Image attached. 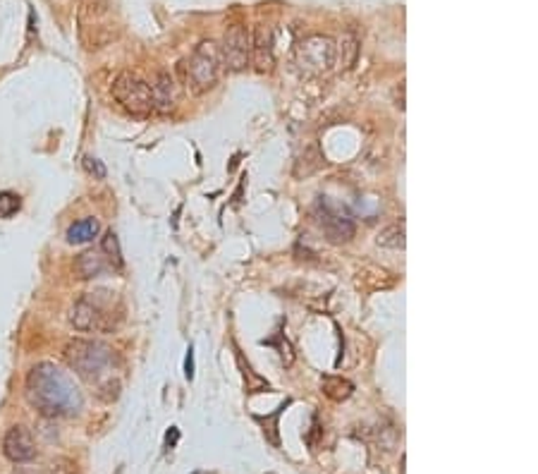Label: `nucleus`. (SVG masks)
Wrapping results in <instances>:
<instances>
[{"label":"nucleus","mask_w":538,"mask_h":474,"mask_svg":"<svg viewBox=\"0 0 538 474\" xmlns=\"http://www.w3.org/2000/svg\"><path fill=\"white\" fill-rule=\"evenodd\" d=\"M106 269H108V266H106V261H103L101 254L94 252V249H89V252L79 254L77 259H75V266H72L75 276L82 278V280H89V278L101 276Z\"/></svg>","instance_id":"f8f14e48"},{"label":"nucleus","mask_w":538,"mask_h":474,"mask_svg":"<svg viewBox=\"0 0 538 474\" xmlns=\"http://www.w3.org/2000/svg\"><path fill=\"white\" fill-rule=\"evenodd\" d=\"M192 348L187 350V359H185V374H187V379H192L194 376V359H192Z\"/></svg>","instance_id":"aec40b11"},{"label":"nucleus","mask_w":538,"mask_h":474,"mask_svg":"<svg viewBox=\"0 0 538 474\" xmlns=\"http://www.w3.org/2000/svg\"><path fill=\"white\" fill-rule=\"evenodd\" d=\"M337 43L330 36L312 34L295 46V67L305 77H320L336 67Z\"/></svg>","instance_id":"20e7f679"},{"label":"nucleus","mask_w":538,"mask_h":474,"mask_svg":"<svg viewBox=\"0 0 538 474\" xmlns=\"http://www.w3.org/2000/svg\"><path fill=\"white\" fill-rule=\"evenodd\" d=\"M84 168H86V173H91L94 178H99V180H103V178H106V166H103L99 158L86 156L84 158Z\"/></svg>","instance_id":"6ab92c4d"},{"label":"nucleus","mask_w":538,"mask_h":474,"mask_svg":"<svg viewBox=\"0 0 538 474\" xmlns=\"http://www.w3.org/2000/svg\"><path fill=\"white\" fill-rule=\"evenodd\" d=\"M22 209V199L15 192H0V218L5 221V218H12Z\"/></svg>","instance_id":"f3484780"},{"label":"nucleus","mask_w":538,"mask_h":474,"mask_svg":"<svg viewBox=\"0 0 538 474\" xmlns=\"http://www.w3.org/2000/svg\"><path fill=\"white\" fill-rule=\"evenodd\" d=\"M407 233L402 223H392L388 228H383L378 235H376V245L385 247V249H405L407 245Z\"/></svg>","instance_id":"2eb2a0df"},{"label":"nucleus","mask_w":538,"mask_h":474,"mask_svg":"<svg viewBox=\"0 0 538 474\" xmlns=\"http://www.w3.org/2000/svg\"><path fill=\"white\" fill-rule=\"evenodd\" d=\"M220 48V65L227 72H242L249 65L251 58V39L244 27L234 24L225 32L223 46Z\"/></svg>","instance_id":"0eeeda50"},{"label":"nucleus","mask_w":538,"mask_h":474,"mask_svg":"<svg viewBox=\"0 0 538 474\" xmlns=\"http://www.w3.org/2000/svg\"><path fill=\"white\" fill-rule=\"evenodd\" d=\"M65 359L70 364V369L77 374L79 379H84L86 383H91L99 391H113L117 398L120 391V381L115 379V355L113 350L101 343V340L89 338H72L65 345Z\"/></svg>","instance_id":"f03ea898"},{"label":"nucleus","mask_w":538,"mask_h":474,"mask_svg":"<svg viewBox=\"0 0 538 474\" xmlns=\"http://www.w3.org/2000/svg\"><path fill=\"white\" fill-rule=\"evenodd\" d=\"M113 99H115L127 113L132 115H148L154 111V94H151V87L146 82L132 72H123L117 75V79L113 82Z\"/></svg>","instance_id":"423d86ee"},{"label":"nucleus","mask_w":538,"mask_h":474,"mask_svg":"<svg viewBox=\"0 0 538 474\" xmlns=\"http://www.w3.org/2000/svg\"><path fill=\"white\" fill-rule=\"evenodd\" d=\"M15 474H48L46 470H39V467H17Z\"/></svg>","instance_id":"412c9836"},{"label":"nucleus","mask_w":538,"mask_h":474,"mask_svg":"<svg viewBox=\"0 0 538 474\" xmlns=\"http://www.w3.org/2000/svg\"><path fill=\"white\" fill-rule=\"evenodd\" d=\"M320 225H323V233H326V240L330 245H344L354 237V223L352 218L343 214H333V211H323V218H320Z\"/></svg>","instance_id":"9d476101"},{"label":"nucleus","mask_w":538,"mask_h":474,"mask_svg":"<svg viewBox=\"0 0 538 474\" xmlns=\"http://www.w3.org/2000/svg\"><path fill=\"white\" fill-rule=\"evenodd\" d=\"M151 94H154V111L156 113H170L175 108V82L170 79V75L161 72L156 77V84L151 87Z\"/></svg>","instance_id":"9b49d317"},{"label":"nucleus","mask_w":538,"mask_h":474,"mask_svg":"<svg viewBox=\"0 0 538 474\" xmlns=\"http://www.w3.org/2000/svg\"><path fill=\"white\" fill-rule=\"evenodd\" d=\"M220 48L216 41H203L196 46L192 56L179 65L182 72V82L185 87L194 96L206 94L209 89L216 87V82L220 77Z\"/></svg>","instance_id":"7ed1b4c3"},{"label":"nucleus","mask_w":538,"mask_h":474,"mask_svg":"<svg viewBox=\"0 0 538 474\" xmlns=\"http://www.w3.org/2000/svg\"><path fill=\"white\" fill-rule=\"evenodd\" d=\"M320 386H323V393H326L330 400H336V403H343V400H347V398L354 393V383L343 379V376H323Z\"/></svg>","instance_id":"4468645a"},{"label":"nucleus","mask_w":538,"mask_h":474,"mask_svg":"<svg viewBox=\"0 0 538 474\" xmlns=\"http://www.w3.org/2000/svg\"><path fill=\"white\" fill-rule=\"evenodd\" d=\"M27 400L44 417H70L84 405L82 391L70 374L53 362H41L27 376Z\"/></svg>","instance_id":"f257e3e1"},{"label":"nucleus","mask_w":538,"mask_h":474,"mask_svg":"<svg viewBox=\"0 0 538 474\" xmlns=\"http://www.w3.org/2000/svg\"><path fill=\"white\" fill-rule=\"evenodd\" d=\"M101 252L110 259V264H115L117 269L123 266V249H120V242H117V235L113 230H108L101 240Z\"/></svg>","instance_id":"dca6fc26"},{"label":"nucleus","mask_w":538,"mask_h":474,"mask_svg":"<svg viewBox=\"0 0 538 474\" xmlns=\"http://www.w3.org/2000/svg\"><path fill=\"white\" fill-rule=\"evenodd\" d=\"M340 53H347V58H344L343 67L344 70H350L352 65H354V60H357V53H359V41L352 36V34H344L343 36V43H340Z\"/></svg>","instance_id":"a211bd4d"},{"label":"nucleus","mask_w":538,"mask_h":474,"mask_svg":"<svg viewBox=\"0 0 538 474\" xmlns=\"http://www.w3.org/2000/svg\"><path fill=\"white\" fill-rule=\"evenodd\" d=\"M113 297L103 300L101 293H89L79 297L70 309V324L82 333L89 331H113L115 321H113Z\"/></svg>","instance_id":"39448f33"},{"label":"nucleus","mask_w":538,"mask_h":474,"mask_svg":"<svg viewBox=\"0 0 538 474\" xmlns=\"http://www.w3.org/2000/svg\"><path fill=\"white\" fill-rule=\"evenodd\" d=\"M99 230H101V225H99L96 218H82V221L72 223L67 228V242L70 245H86L99 235Z\"/></svg>","instance_id":"ddd939ff"},{"label":"nucleus","mask_w":538,"mask_h":474,"mask_svg":"<svg viewBox=\"0 0 538 474\" xmlns=\"http://www.w3.org/2000/svg\"><path fill=\"white\" fill-rule=\"evenodd\" d=\"M251 58L258 72H268L273 67V29L258 24L254 39H251Z\"/></svg>","instance_id":"1a4fd4ad"},{"label":"nucleus","mask_w":538,"mask_h":474,"mask_svg":"<svg viewBox=\"0 0 538 474\" xmlns=\"http://www.w3.org/2000/svg\"><path fill=\"white\" fill-rule=\"evenodd\" d=\"M3 453L12 462H29L36 455V443H34L29 429L20 427V424L10 429L5 434V441H3Z\"/></svg>","instance_id":"6e6552de"}]
</instances>
